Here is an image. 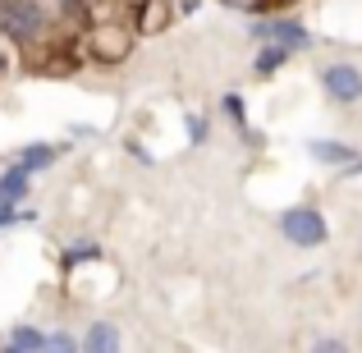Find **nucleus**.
Segmentation results:
<instances>
[{
  "mask_svg": "<svg viewBox=\"0 0 362 353\" xmlns=\"http://www.w3.org/2000/svg\"><path fill=\"white\" fill-rule=\"evenodd\" d=\"M46 28V14L37 0H0V33L9 42H33Z\"/></svg>",
  "mask_w": 362,
  "mask_h": 353,
  "instance_id": "1",
  "label": "nucleus"
},
{
  "mask_svg": "<svg viewBox=\"0 0 362 353\" xmlns=\"http://www.w3.org/2000/svg\"><path fill=\"white\" fill-rule=\"evenodd\" d=\"M280 234L298 248H321L326 243V221H321V212H312V207H293V212L280 216Z\"/></svg>",
  "mask_w": 362,
  "mask_h": 353,
  "instance_id": "2",
  "label": "nucleus"
},
{
  "mask_svg": "<svg viewBox=\"0 0 362 353\" xmlns=\"http://www.w3.org/2000/svg\"><path fill=\"white\" fill-rule=\"evenodd\" d=\"M321 88H326L339 106H354V101H362V69L358 64H326V69H321Z\"/></svg>",
  "mask_w": 362,
  "mask_h": 353,
  "instance_id": "3",
  "label": "nucleus"
},
{
  "mask_svg": "<svg viewBox=\"0 0 362 353\" xmlns=\"http://www.w3.org/2000/svg\"><path fill=\"white\" fill-rule=\"evenodd\" d=\"M252 37H257V42H280V46H289V51H293V46H298V51H303V46H312L308 28H303L298 18H257Z\"/></svg>",
  "mask_w": 362,
  "mask_h": 353,
  "instance_id": "4",
  "label": "nucleus"
},
{
  "mask_svg": "<svg viewBox=\"0 0 362 353\" xmlns=\"http://www.w3.org/2000/svg\"><path fill=\"white\" fill-rule=\"evenodd\" d=\"M312 156H317V161H326V166H354V161H358V151L349 147V142L317 138V142H312Z\"/></svg>",
  "mask_w": 362,
  "mask_h": 353,
  "instance_id": "5",
  "label": "nucleus"
},
{
  "mask_svg": "<svg viewBox=\"0 0 362 353\" xmlns=\"http://www.w3.org/2000/svg\"><path fill=\"white\" fill-rule=\"evenodd\" d=\"M284 55H289V46H280V42H262V51H257V60H252V74H257V79L275 74V69L284 64Z\"/></svg>",
  "mask_w": 362,
  "mask_h": 353,
  "instance_id": "6",
  "label": "nucleus"
},
{
  "mask_svg": "<svg viewBox=\"0 0 362 353\" xmlns=\"http://www.w3.org/2000/svg\"><path fill=\"white\" fill-rule=\"evenodd\" d=\"M28 193V166H14L5 170V179H0V202H14V197Z\"/></svg>",
  "mask_w": 362,
  "mask_h": 353,
  "instance_id": "7",
  "label": "nucleus"
},
{
  "mask_svg": "<svg viewBox=\"0 0 362 353\" xmlns=\"http://www.w3.org/2000/svg\"><path fill=\"white\" fill-rule=\"evenodd\" d=\"M88 349H119V330L110 326V321H97V326H88V340H83Z\"/></svg>",
  "mask_w": 362,
  "mask_h": 353,
  "instance_id": "8",
  "label": "nucleus"
},
{
  "mask_svg": "<svg viewBox=\"0 0 362 353\" xmlns=\"http://www.w3.org/2000/svg\"><path fill=\"white\" fill-rule=\"evenodd\" d=\"M9 349H51V335H42V330H33V326H18L14 335H9Z\"/></svg>",
  "mask_w": 362,
  "mask_h": 353,
  "instance_id": "9",
  "label": "nucleus"
},
{
  "mask_svg": "<svg viewBox=\"0 0 362 353\" xmlns=\"http://www.w3.org/2000/svg\"><path fill=\"white\" fill-rule=\"evenodd\" d=\"M51 161H55V147H28L23 156H18V166L37 170V166H51Z\"/></svg>",
  "mask_w": 362,
  "mask_h": 353,
  "instance_id": "10",
  "label": "nucleus"
},
{
  "mask_svg": "<svg viewBox=\"0 0 362 353\" xmlns=\"http://www.w3.org/2000/svg\"><path fill=\"white\" fill-rule=\"evenodd\" d=\"M88 257H101L97 243H74L69 253H64V262H88Z\"/></svg>",
  "mask_w": 362,
  "mask_h": 353,
  "instance_id": "11",
  "label": "nucleus"
},
{
  "mask_svg": "<svg viewBox=\"0 0 362 353\" xmlns=\"http://www.w3.org/2000/svg\"><path fill=\"white\" fill-rule=\"evenodd\" d=\"M14 221H23V216H18L9 202H0V225H14Z\"/></svg>",
  "mask_w": 362,
  "mask_h": 353,
  "instance_id": "12",
  "label": "nucleus"
},
{
  "mask_svg": "<svg viewBox=\"0 0 362 353\" xmlns=\"http://www.w3.org/2000/svg\"><path fill=\"white\" fill-rule=\"evenodd\" d=\"M188 133H193V142H202V138H206V124L193 115V120H188Z\"/></svg>",
  "mask_w": 362,
  "mask_h": 353,
  "instance_id": "13",
  "label": "nucleus"
},
{
  "mask_svg": "<svg viewBox=\"0 0 362 353\" xmlns=\"http://www.w3.org/2000/svg\"><path fill=\"white\" fill-rule=\"evenodd\" d=\"M317 349L321 353H339V349H344V340H317Z\"/></svg>",
  "mask_w": 362,
  "mask_h": 353,
  "instance_id": "14",
  "label": "nucleus"
},
{
  "mask_svg": "<svg viewBox=\"0 0 362 353\" xmlns=\"http://www.w3.org/2000/svg\"><path fill=\"white\" fill-rule=\"evenodd\" d=\"M225 106H230L234 120H243V101H239V97H225Z\"/></svg>",
  "mask_w": 362,
  "mask_h": 353,
  "instance_id": "15",
  "label": "nucleus"
},
{
  "mask_svg": "<svg viewBox=\"0 0 362 353\" xmlns=\"http://www.w3.org/2000/svg\"><path fill=\"white\" fill-rule=\"evenodd\" d=\"M51 349H74V335H51Z\"/></svg>",
  "mask_w": 362,
  "mask_h": 353,
  "instance_id": "16",
  "label": "nucleus"
},
{
  "mask_svg": "<svg viewBox=\"0 0 362 353\" xmlns=\"http://www.w3.org/2000/svg\"><path fill=\"white\" fill-rule=\"evenodd\" d=\"M230 5H239V9H252V5H257V0H230Z\"/></svg>",
  "mask_w": 362,
  "mask_h": 353,
  "instance_id": "17",
  "label": "nucleus"
}]
</instances>
